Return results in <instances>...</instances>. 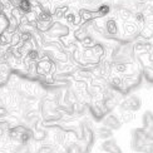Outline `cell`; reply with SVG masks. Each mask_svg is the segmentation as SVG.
Instances as JSON below:
<instances>
[{"label":"cell","mask_w":153,"mask_h":153,"mask_svg":"<svg viewBox=\"0 0 153 153\" xmlns=\"http://www.w3.org/2000/svg\"><path fill=\"white\" fill-rule=\"evenodd\" d=\"M105 30L108 34L111 35H117L119 33V27H118V23L114 20V19H109L107 20L105 23Z\"/></svg>","instance_id":"cell-1"},{"label":"cell","mask_w":153,"mask_h":153,"mask_svg":"<svg viewBox=\"0 0 153 153\" xmlns=\"http://www.w3.org/2000/svg\"><path fill=\"white\" fill-rule=\"evenodd\" d=\"M18 6H19V10L24 13V14H29L31 9H33V5H31L30 0H19Z\"/></svg>","instance_id":"cell-2"},{"label":"cell","mask_w":153,"mask_h":153,"mask_svg":"<svg viewBox=\"0 0 153 153\" xmlns=\"http://www.w3.org/2000/svg\"><path fill=\"white\" fill-rule=\"evenodd\" d=\"M108 122H111V124H108L107 127H111L112 129H116V128H118L119 127V120L114 117V116H109L107 119H105V123H108Z\"/></svg>","instance_id":"cell-3"},{"label":"cell","mask_w":153,"mask_h":153,"mask_svg":"<svg viewBox=\"0 0 153 153\" xmlns=\"http://www.w3.org/2000/svg\"><path fill=\"white\" fill-rule=\"evenodd\" d=\"M99 132H100V133H98V134H99V137H100V138H108V137H111V134H112L111 129L105 128V127H103V128H100V129H99Z\"/></svg>","instance_id":"cell-4"},{"label":"cell","mask_w":153,"mask_h":153,"mask_svg":"<svg viewBox=\"0 0 153 153\" xmlns=\"http://www.w3.org/2000/svg\"><path fill=\"white\" fill-rule=\"evenodd\" d=\"M109 10H111V8L108 5H102V6H99V14L100 15H107L108 13H109Z\"/></svg>","instance_id":"cell-5"}]
</instances>
